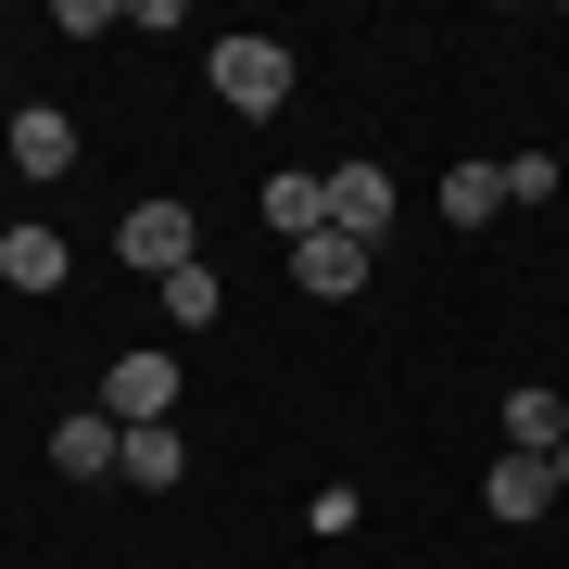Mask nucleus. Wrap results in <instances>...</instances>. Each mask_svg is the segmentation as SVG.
<instances>
[{
    "label": "nucleus",
    "mask_w": 569,
    "mask_h": 569,
    "mask_svg": "<svg viewBox=\"0 0 569 569\" xmlns=\"http://www.w3.org/2000/svg\"><path fill=\"white\" fill-rule=\"evenodd\" d=\"M291 279H305L317 305H355V291H367V241H342V228H317V241H291Z\"/></svg>",
    "instance_id": "20e7f679"
},
{
    "label": "nucleus",
    "mask_w": 569,
    "mask_h": 569,
    "mask_svg": "<svg viewBox=\"0 0 569 569\" xmlns=\"http://www.w3.org/2000/svg\"><path fill=\"white\" fill-rule=\"evenodd\" d=\"M51 456H63V481H102V468L127 456V430H114L102 406H77V418H63V430H51Z\"/></svg>",
    "instance_id": "6e6552de"
},
{
    "label": "nucleus",
    "mask_w": 569,
    "mask_h": 569,
    "mask_svg": "<svg viewBox=\"0 0 569 569\" xmlns=\"http://www.w3.org/2000/svg\"><path fill=\"white\" fill-rule=\"evenodd\" d=\"M481 507H493V519H545V507H557V456H519V443H507L493 481H481Z\"/></svg>",
    "instance_id": "423d86ee"
},
{
    "label": "nucleus",
    "mask_w": 569,
    "mask_h": 569,
    "mask_svg": "<svg viewBox=\"0 0 569 569\" xmlns=\"http://www.w3.org/2000/svg\"><path fill=\"white\" fill-rule=\"evenodd\" d=\"M443 216L456 228H493V216H507V164H456V178H443Z\"/></svg>",
    "instance_id": "f8f14e48"
},
{
    "label": "nucleus",
    "mask_w": 569,
    "mask_h": 569,
    "mask_svg": "<svg viewBox=\"0 0 569 569\" xmlns=\"http://www.w3.org/2000/svg\"><path fill=\"white\" fill-rule=\"evenodd\" d=\"M114 253H127V266H152V279H178V266H203V228H190L178 190H152V203H127Z\"/></svg>",
    "instance_id": "f03ea898"
},
{
    "label": "nucleus",
    "mask_w": 569,
    "mask_h": 569,
    "mask_svg": "<svg viewBox=\"0 0 569 569\" xmlns=\"http://www.w3.org/2000/svg\"><path fill=\"white\" fill-rule=\"evenodd\" d=\"M13 164H26V178H63V164H77V127H63L51 102H26L13 114Z\"/></svg>",
    "instance_id": "9b49d317"
},
{
    "label": "nucleus",
    "mask_w": 569,
    "mask_h": 569,
    "mask_svg": "<svg viewBox=\"0 0 569 569\" xmlns=\"http://www.w3.org/2000/svg\"><path fill=\"white\" fill-rule=\"evenodd\" d=\"M0 279H13V291H63V241H51L39 216H26V228H0Z\"/></svg>",
    "instance_id": "1a4fd4ad"
},
{
    "label": "nucleus",
    "mask_w": 569,
    "mask_h": 569,
    "mask_svg": "<svg viewBox=\"0 0 569 569\" xmlns=\"http://www.w3.org/2000/svg\"><path fill=\"white\" fill-rule=\"evenodd\" d=\"M507 203H557V152H507Z\"/></svg>",
    "instance_id": "2eb2a0df"
},
{
    "label": "nucleus",
    "mask_w": 569,
    "mask_h": 569,
    "mask_svg": "<svg viewBox=\"0 0 569 569\" xmlns=\"http://www.w3.org/2000/svg\"><path fill=\"white\" fill-rule=\"evenodd\" d=\"M216 305H228L216 266H178V279H164V317H178V329H216Z\"/></svg>",
    "instance_id": "4468645a"
},
{
    "label": "nucleus",
    "mask_w": 569,
    "mask_h": 569,
    "mask_svg": "<svg viewBox=\"0 0 569 569\" xmlns=\"http://www.w3.org/2000/svg\"><path fill=\"white\" fill-rule=\"evenodd\" d=\"M507 443H519V456H557V481H569V392L519 380V392H507Z\"/></svg>",
    "instance_id": "39448f33"
},
{
    "label": "nucleus",
    "mask_w": 569,
    "mask_h": 569,
    "mask_svg": "<svg viewBox=\"0 0 569 569\" xmlns=\"http://www.w3.org/2000/svg\"><path fill=\"white\" fill-rule=\"evenodd\" d=\"M329 228H342V241H380L392 228V178L380 164H342V178H329Z\"/></svg>",
    "instance_id": "0eeeda50"
},
{
    "label": "nucleus",
    "mask_w": 569,
    "mask_h": 569,
    "mask_svg": "<svg viewBox=\"0 0 569 569\" xmlns=\"http://www.w3.org/2000/svg\"><path fill=\"white\" fill-rule=\"evenodd\" d=\"M102 418L114 430H164L178 418V355H114L102 367Z\"/></svg>",
    "instance_id": "7ed1b4c3"
},
{
    "label": "nucleus",
    "mask_w": 569,
    "mask_h": 569,
    "mask_svg": "<svg viewBox=\"0 0 569 569\" xmlns=\"http://www.w3.org/2000/svg\"><path fill=\"white\" fill-rule=\"evenodd\" d=\"M114 468H127L140 493H178V481H190V443H178V418H164V430H127V456H114Z\"/></svg>",
    "instance_id": "9d476101"
},
{
    "label": "nucleus",
    "mask_w": 569,
    "mask_h": 569,
    "mask_svg": "<svg viewBox=\"0 0 569 569\" xmlns=\"http://www.w3.org/2000/svg\"><path fill=\"white\" fill-rule=\"evenodd\" d=\"M203 77H216L228 114H279V102H291V39H216Z\"/></svg>",
    "instance_id": "f257e3e1"
},
{
    "label": "nucleus",
    "mask_w": 569,
    "mask_h": 569,
    "mask_svg": "<svg viewBox=\"0 0 569 569\" xmlns=\"http://www.w3.org/2000/svg\"><path fill=\"white\" fill-rule=\"evenodd\" d=\"M266 228L317 241V228H329V178H266Z\"/></svg>",
    "instance_id": "ddd939ff"
}]
</instances>
